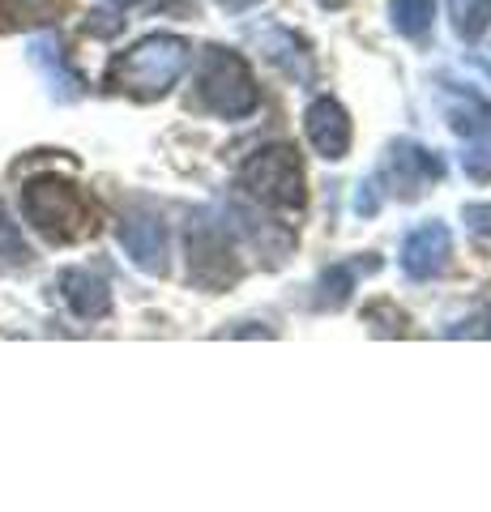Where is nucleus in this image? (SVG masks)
Instances as JSON below:
<instances>
[{"instance_id":"1a4fd4ad","label":"nucleus","mask_w":491,"mask_h":512,"mask_svg":"<svg viewBox=\"0 0 491 512\" xmlns=\"http://www.w3.org/2000/svg\"><path fill=\"white\" fill-rule=\"evenodd\" d=\"M304 133L308 141L316 146V154L321 158H346V150H351V116L342 111L338 99H329V94H321V99H312L308 111H304Z\"/></svg>"},{"instance_id":"7ed1b4c3","label":"nucleus","mask_w":491,"mask_h":512,"mask_svg":"<svg viewBox=\"0 0 491 512\" xmlns=\"http://www.w3.org/2000/svg\"><path fill=\"white\" fill-rule=\"evenodd\" d=\"M197 103L214 116H227V120H240L252 116L261 103L257 82H252L248 64L240 52H227V47H205V60H201V73H197Z\"/></svg>"},{"instance_id":"f8f14e48","label":"nucleus","mask_w":491,"mask_h":512,"mask_svg":"<svg viewBox=\"0 0 491 512\" xmlns=\"http://www.w3.org/2000/svg\"><path fill=\"white\" fill-rule=\"evenodd\" d=\"M30 60H35V69L47 77L52 94H60V99H77V94H82V77L65 64V52H60V43L52 35L30 43Z\"/></svg>"},{"instance_id":"0eeeda50","label":"nucleus","mask_w":491,"mask_h":512,"mask_svg":"<svg viewBox=\"0 0 491 512\" xmlns=\"http://www.w3.org/2000/svg\"><path fill=\"white\" fill-rule=\"evenodd\" d=\"M440 175H445V167H440V158L432 150L415 146V141H398V146L389 150L385 167H380L376 184H389V192H398V197H419Z\"/></svg>"},{"instance_id":"4468645a","label":"nucleus","mask_w":491,"mask_h":512,"mask_svg":"<svg viewBox=\"0 0 491 512\" xmlns=\"http://www.w3.org/2000/svg\"><path fill=\"white\" fill-rule=\"evenodd\" d=\"M60 13V0H0V35L43 26Z\"/></svg>"},{"instance_id":"aec40b11","label":"nucleus","mask_w":491,"mask_h":512,"mask_svg":"<svg viewBox=\"0 0 491 512\" xmlns=\"http://www.w3.org/2000/svg\"><path fill=\"white\" fill-rule=\"evenodd\" d=\"M223 9H248V5H257V0H218Z\"/></svg>"},{"instance_id":"f3484780","label":"nucleus","mask_w":491,"mask_h":512,"mask_svg":"<svg viewBox=\"0 0 491 512\" xmlns=\"http://www.w3.org/2000/svg\"><path fill=\"white\" fill-rule=\"evenodd\" d=\"M325 286H334V295H325L321 303H329V308H338V303L346 299V295H351V286H355V274H351V269H329V274H325Z\"/></svg>"},{"instance_id":"2eb2a0df","label":"nucleus","mask_w":491,"mask_h":512,"mask_svg":"<svg viewBox=\"0 0 491 512\" xmlns=\"http://www.w3.org/2000/svg\"><path fill=\"white\" fill-rule=\"evenodd\" d=\"M389 18H393V30L406 39H423L432 30V18H436V0H393L389 5Z\"/></svg>"},{"instance_id":"dca6fc26","label":"nucleus","mask_w":491,"mask_h":512,"mask_svg":"<svg viewBox=\"0 0 491 512\" xmlns=\"http://www.w3.org/2000/svg\"><path fill=\"white\" fill-rule=\"evenodd\" d=\"M449 13H453V26L466 43L483 39L487 26H491V0H449Z\"/></svg>"},{"instance_id":"ddd939ff","label":"nucleus","mask_w":491,"mask_h":512,"mask_svg":"<svg viewBox=\"0 0 491 512\" xmlns=\"http://www.w3.org/2000/svg\"><path fill=\"white\" fill-rule=\"evenodd\" d=\"M261 43V52L278 64L287 77H295V82H312L316 69H312V56H308V47L299 43L291 30H265V35H257Z\"/></svg>"},{"instance_id":"a211bd4d","label":"nucleus","mask_w":491,"mask_h":512,"mask_svg":"<svg viewBox=\"0 0 491 512\" xmlns=\"http://www.w3.org/2000/svg\"><path fill=\"white\" fill-rule=\"evenodd\" d=\"M0 256L5 261H13V265H22L26 261V248H22V239H18V231L5 222V214H0Z\"/></svg>"},{"instance_id":"f03ea898","label":"nucleus","mask_w":491,"mask_h":512,"mask_svg":"<svg viewBox=\"0 0 491 512\" xmlns=\"http://www.w3.org/2000/svg\"><path fill=\"white\" fill-rule=\"evenodd\" d=\"M22 214L47 244H77L99 231V210L77 184L43 175L22 188Z\"/></svg>"},{"instance_id":"423d86ee","label":"nucleus","mask_w":491,"mask_h":512,"mask_svg":"<svg viewBox=\"0 0 491 512\" xmlns=\"http://www.w3.org/2000/svg\"><path fill=\"white\" fill-rule=\"evenodd\" d=\"M188 278L205 291H223L227 282L240 278V265L231 261V248H227V235L218 227H193L188 231Z\"/></svg>"},{"instance_id":"6e6552de","label":"nucleus","mask_w":491,"mask_h":512,"mask_svg":"<svg viewBox=\"0 0 491 512\" xmlns=\"http://www.w3.org/2000/svg\"><path fill=\"white\" fill-rule=\"evenodd\" d=\"M449 256H453V235L445 222H423L406 235L402 244V269L415 282H427V278H440L449 269Z\"/></svg>"},{"instance_id":"6ab92c4d","label":"nucleus","mask_w":491,"mask_h":512,"mask_svg":"<svg viewBox=\"0 0 491 512\" xmlns=\"http://www.w3.org/2000/svg\"><path fill=\"white\" fill-rule=\"evenodd\" d=\"M466 222L479 235H491V205H466Z\"/></svg>"},{"instance_id":"9d476101","label":"nucleus","mask_w":491,"mask_h":512,"mask_svg":"<svg viewBox=\"0 0 491 512\" xmlns=\"http://www.w3.org/2000/svg\"><path fill=\"white\" fill-rule=\"evenodd\" d=\"M120 244H124V252L133 256L137 269H146V274H163V265H167V235H163V222H158L154 214H124Z\"/></svg>"},{"instance_id":"f257e3e1","label":"nucleus","mask_w":491,"mask_h":512,"mask_svg":"<svg viewBox=\"0 0 491 512\" xmlns=\"http://www.w3.org/2000/svg\"><path fill=\"white\" fill-rule=\"evenodd\" d=\"M188 60H193V47L180 35H146L141 43H133L124 56L112 60L107 69V86L129 94V99H163L184 77Z\"/></svg>"},{"instance_id":"9b49d317","label":"nucleus","mask_w":491,"mask_h":512,"mask_svg":"<svg viewBox=\"0 0 491 512\" xmlns=\"http://www.w3.org/2000/svg\"><path fill=\"white\" fill-rule=\"evenodd\" d=\"M60 295H65L73 316H82V320H103L112 312V291H107V282L99 274H90V269H65V274H60Z\"/></svg>"},{"instance_id":"20e7f679","label":"nucleus","mask_w":491,"mask_h":512,"mask_svg":"<svg viewBox=\"0 0 491 512\" xmlns=\"http://www.w3.org/2000/svg\"><path fill=\"white\" fill-rule=\"evenodd\" d=\"M240 184L248 188V197H257L261 205L274 210H304L308 192H304V167L291 146H265L240 167Z\"/></svg>"},{"instance_id":"412c9836","label":"nucleus","mask_w":491,"mask_h":512,"mask_svg":"<svg viewBox=\"0 0 491 512\" xmlns=\"http://www.w3.org/2000/svg\"><path fill=\"white\" fill-rule=\"evenodd\" d=\"M321 5H325V9H342V5H346V0H321Z\"/></svg>"},{"instance_id":"39448f33","label":"nucleus","mask_w":491,"mask_h":512,"mask_svg":"<svg viewBox=\"0 0 491 512\" xmlns=\"http://www.w3.org/2000/svg\"><path fill=\"white\" fill-rule=\"evenodd\" d=\"M445 116L453 124V133L466 141V163L474 175L491 171V103L474 90H449L445 94Z\"/></svg>"}]
</instances>
